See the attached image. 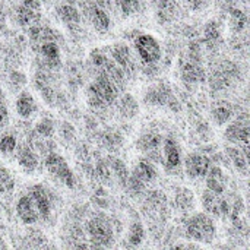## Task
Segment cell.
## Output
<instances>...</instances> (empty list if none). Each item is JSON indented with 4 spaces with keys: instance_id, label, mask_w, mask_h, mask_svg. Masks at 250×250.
Instances as JSON below:
<instances>
[{
    "instance_id": "6da1fadb",
    "label": "cell",
    "mask_w": 250,
    "mask_h": 250,
    "mask_svg": "<svg viewBox=\"0 0 250 250\" xmlns=\"http://www.w3.org/2000/svg\"><path fill=\"white\" fill-rule=\"evenodd\" d=\"M117 98L116 83L101 73L88 88V100L92 107H107L113 104Z\"/></svg>"
},
{
    "instance_id": "7a4b0ae2",
    "label": "cell",
    "mask_w": 250,
    "mask_h": 250,
    "mask_svg": "<svg viewBox=\"0 0 250 250\" xmlns=\"http://www.w3.org/2000/svg\"><path fill=\"white\" fill-rule=\"evenodd\" d=\"M186 234L199 243H211L215 239L217 229L212 218L207 214H195L186 223Z\"/></svg>"
},
{
    "instance_id": "3957f363",
    "label": "cell",
    "mask_w": 250,
    "mask_h": 250,
    "mask_svg": "<svg viewBox=\"0 0 250 250\" xmlns=\"http://www.w3.org/2000/svg\"><path fill=\"white\" fill-rule=\"evenodd\" d=\"M44 166H45V170L54 179H57L62 185H64L69 189L75 188V185H76L75 174H73L72 168L69 167L67 161L60 154L50 152L44 160Z\"/></svg>"
},
{
    "instance_id": "277c9868",
    "label": "cell",
    "mask_w": 250,
    "mask_h": 250,
    "mask_svg": "<svg viewBox=\"0 0 250 250\" xmlns=\"http://www.w3.org/2000/svg\"><path fill=\"white\" fill-rule=\"evenodd\" d=\"M135 50L144 63L154 64L161 59V45L158 40L151 34L138 35L135 38Z\"/></svg>"
},
{
    "instance_id": "5b68a950",
    "label": "cell",
    "mask_w": 250,
    "mask_h": 250,
    "mask_svg": "<svg viewBox=\"0 0 250 250\" xmlns=\"http://www.w3.org/2000/svg\"><path fill=\"white\" fill-rule=\"evenodd\" d=\"M86 231L91 242L97 246H108L113 240V230L110 224L101 218H92L86 224Z\"/></svg>"
},
{
    "instance_id": "8992f818",
    "label": "cell",
    "mask_w": 250,
    "mask_h": 250,
    "mask_svg": "<svg viewBox=\"0 0 250 250\" xmlns=\"http://www.w3.org/2000/svg\"><path fill=\"white\" fill-rule=\"evenodd\" d=\"M226 138L243 146V152L248 155V145H249V122L248 120H236L230 123L226 129Z\"/></svg>"
},
{
    "instance_id": "52a82bcc",
    "label": "cell",
    "mask_w": 250,
    "mask_h": 250,
    "mask_svg": "<svg viewBox=\"0 0 250 250\" xmlns=\"http://www.w3.org/2000/svg\"><path fill=\"white\" fill-rule=\"evenodd\" d=\"M209 167L211 161L204 154H189L185 161V170L190 179H204Z\"/></svg>"
},
{
    "instance_id": "ba28073f",
    "label": "cell",
    "mask_w": 250,
    "mask_h": 250,
    "mask_svg": "<svg viewBox=\"0 0 250 250\" xmlns=\"http://www.w3.org/2000/svg\"><path fill=\"white\" fill-rule=\"evenodd\" d=\"M41 16V1L40 0H23L18 9V21L23 26H29L38 21Z\"/></svg>"
},
{
    "instance_id": "9c48e42d",
    "label": "cell",
    "mask_w": 250,
    "mask_h": 250,
    "mask_svg": "<svg viewBox=\"0 0 250 250\" xmlns=\"http://www.w3.org/2000/svg\"><path fill=\"white\" fill-rule=\"evenodd\" d=\"M16 214H18V218L26 226L35 224L40 220L38 211H37L32 199L29 198V195H23V196H21L18 199V202H16Z\"/></svg>"
},
{
    "instance_id": "30bf717a",
    "label": "cell",
    "mask_w": 250,
    "mask_h": 250,
    "mask_svg": "<svg viewBox=\"0 0 250 250\" xmlns=\"http://www.w3.org/2000/svg\"><path fill=\"white\" fill-rule=\"evenodd\" d=\"M29 198L32 199V202L38 211V215L41 218H48L51 214V202H50V198H48L45 189L40 185L32 186L29 189Z\"/></svg>"
},
{
    "instance_id": "8fae6325",
    "label": "cell",
    "mask_w": 250,
    "mask_h": 250,
    "mask_svg": "<svg viewBox=\"0 0 250 250\" xmlns=\"http://www.w3.org/2000/svg\"><path fill=\"white\" fill-rule=\"evenodd\" d=\"M207 189L215 195H223L227 188V180L220 167H209L207 176Z\"/></svg>"
},
{
    "instance_id": "7c38bea8",
    "label": "cell",
    "mask_w": 250,
    "mask_h": 250,
    "mask_svg": "<svg viewBox=\"0 0 250 250\" xmlns=\"http://www.w3.org/2000/svg\"><path fill=\"white\" fill-rule=\"evenodd\" d=\"M40 54L42 56L44 62L50 67H59L62 57H60V48L56 44V41H42L40 44Z\"/></svg>"
},
{
    "instance_id": "4fadbf2b",
    "label": "cell",
    "mask_w": 250,
    "mask_h": 250,
    "mask_svg": "<svg viewBox=\"0 0 250 250\" xmlns=\"http://www.w3.org/2000/svg\"><path fill=\"white\" fill-rule=\"evenodd\" d=\"M16 149H18V155H16V158H18V164L25 170V171H34L37 167H38V157H37V154L32 151V148L31 146H28V145H22V146H16Z\"/></svg>"
},
{
    "instance_id": "5bb4252c",
    "label": "cell",
    "mask_w": 250,
    "mask_h": 250,
    "mask_svg": "<svg viewBox=\"0 0 250 250\" xmlns=\"http://www.w3.org/2000/svg\"><path fill=\"white\" fill-rule=\"evenodd\" d=\"M15 107H16V113L22 119H29L32 116V113L35 111V100L28 91H22L16 97Z\"/></svg>"
},
{
    "instance_id": "9a60e30c",
    "label": "cell",
    "mask_w": 250,
    "mask_h": 250,
    "mask_svg": "<svg viewBox=\"0 0 250 250\" xmlns=\"http://www.w3.org/2000/svg\"><path fill=\"white\" fill-rule=\"evenodd\" d=\"M164 164L167 168H176L180 166V151L177 144L173 139L164 141V149H163Z\"/></svg>"
},
{
    "instance_id": "2e32d148",
    "label": "cell",
    "mask_w": 250,
    "mask_h": 250,
    "mask_svg": "<svg viewBox=\"0 0 250 250\" xmlns=\"http://www.w3.org/2000/svg\"><path fill=\"white\" fill-rule=\"evenodd\" d=\"M89 19H91L94 28H95L98 32H107L108 28H110V23H111L108 13H107L104 9L98 7V6H94V7L91 9V12H89Z\"/></svg>"
},
{
    "instance_id": "e0dca14e",
    "label": "cell",
    "mask_w": 250,
    "mask_h": 250,
    "mask_svg": "<svg viewBox=\"0 0 250 250\" xmlns=\"http://www.w3.org/2000/svg\"><path fill=\"white\" fill-rule=\"evenodd\" d=\"M111 57L114 63L122 69L130 66V48L125 42H117L111 47Z\"/></svg>"
},
{
    "instance_id": "ac0fdd59",
    "label": "cell",
    "mask_w": 250,
    "mask_h": 250,
    "mask_svg": "<svg viewBox=\"0 0 250 250\" xmlns=\"http://www.w3.org/2000/svg\"><path fill=\"white\" fill-rule=\"evenodd\" d=\"M57 15L60 18V21L67 25H75V23L81 22V13L73 4H67V3L60 4L57 7Z\"/></svg>"
},
{
    "instance_id": "d6986e66",
    "label": "cell",
    "mask_w": 250,
    "mask_h": 250,
    "mask_svg": "<svg viewBox=\"0 0 250 250\" xmlns=\"http://www.w3.org/2000/svg\"><path fill=\"white\" fill-rule=\"evenodd\" d=\"M226 152H227L229 158L231 160V163L234 164V167L240 173L246 174L248 173V155L240 148H234V146H229L226 149Z\"/></svg>"
},
{
    "instance_id": "ffe728a7",
    "label": "cell",
    "mask_w": 250,
    "mask_h": 250,
    "mask_svg": "<svg viewBox=\"0 0 250 250\" xmlns=\"http://www.w3.org/2000/svg\"><path fill=\"white\" fill-rule=\"evenodd\" d=\"M133 176H135L136 179H139L142 183H148V182H151V180L155 179L157 171H155L154 166H152L149 161L141 160V161L138 163V166H136V170H135V174H133Z\"/></svg>"
},
{
    "instance_id": "44dd1931",
    "label": "cell",
    "mask_w": 250,
    "mask_h": 250,
    "mask_svg": "<svg viewBox=\"0 0 250 250\" xmlns=\"http://www.w3.org/2000/svg\"><path fill=\"white\" fill-rule=\"evenodd\" d=\"M183 79L188 82H201L204 79L202 67L195 62H188L183 66Z\"/></svg>"
},
{
    "instance_id": "7402d4cb",
    "label": "cell",
    "mask_w": 250,
    "mask_h": 250,
    "mask_svg": "<svg viewBox=\"0 0 250 250\" xmlns=\"http://www.w3.org/2000/svg\"><path fill=\"white\" fill-rule=\"evenodd\" d=\"M116 4L125 16L135 15L142 9V0H116Z\"/></svg>"
},
{
    "instance_id": "603a6c76",
    "label": "cell",
    "mask_w": 250,
    "mask_h": 250,
    "mask_svg": "<svg viewBox=\"0 0 250 250\" xmlns=\"http://www.w3.org/2000/svg\"><path fill=\"white\" fill-rule=\"evenodd\" d=\"M145 239V230L142 227L141 223H133L129 229V234H127V240L130 245L133 246H139Z\"/></svg>"
},
{
    "instance_id": "cb8c5ba5",
    "label": "cell",
    "mask_w": 250,
    "mask_h": 250,
    "mask_svg": "<svg viewBox=\"0 0 250 250\" xmlns=\"http://www.w3.org/2000/svg\"><path fill=\"white\" fill-rule=\"evenodd\" d=\"M13 186H15V182H13L12 174L9 173V170L6 167H3L0 164V195L12 192Z\"/></svg>"
},
{
    "instance_id": "d4e9b609",
    "label": "cell",
    "mask_w": 250,
    "mask_h": 250,
    "mask_svg": "<svg viewBox=\"0 0 250 250\" xmlns=\"http://www.w3.org/2000/svg\"><path fill=\"white\" fill-rule=\"evenodd\" d=\"M160 136H155V135H146L141 139L139 142V148L144 149L145 152L151 154V152H158V148H160Z\"/></svg>"
},
{
    "instance_id": "484cf974",
    "label": "cell",
    "mask_w": 250,
    "mask_h": 250,
    "mask_svg": "<svg viewBox=\"0 0 250 250\" xmlns=\"http://www.w3.org/2000/svg\"><path fill=\"white\" fill-rule=\"evenodd\" d=\"M18 142L16 138L10 133H6L0 138V152L3 155H12L16 151Z\"/></svg>"
},
{
    "instance_id": "4316f807",
    "label": "cell",
    "mask_w": 250,
    "mask_h": 250,
    "mask_svg": "<svg viewBox=\"0 0 250 250\" xmlns=\"http://www.w3.org/2000/svg\"><path fill=\"white\" fill-rule=\"evenodd\" d=\"M120 111L127 116V117H133L136 113H138V105L135 103V100L130 97V95H125L122 98V103H120Z\"/></svg>"
},
{
    "instance_id": "83f0119b",
    "label": "cell",
    "mask_w": 250,
    "mask_h": 250,
    "mask_svg": "<svg viewBox=\"0 0 250 250\" xmlns=\"http://www.w3.org/2000/svg\"><path fill=\"white\" fill-rule=\"evenodd\" d=\"M231 114H233V110L230 105H220V107L214 108V111H212V116L218 125L227 123L231 119Z\"/></svg>"
},
{
    "instance_id": "f1b7e54d",
    "label": "cell",
    "mask_w": 250,
    "mask_h": 250,
    "mask_svg": "<svg viewBox=\"0 0 250 250\" xmlns=\"http://www.w3.org/2000/svg\"><path fill=\"white\" fill-rule=\"evenodd\" d=\"M204 35H205V40L208 42H215L220 40V28H218V23L215 21H211L205 25L204 28Z\"/></svg>"
},
{
    "instance_id": "f546056e",
    "label": "cell",
    "mask_w": 250,
    "mask_h": 250,
    "mask_svg": "<svg viewBox=\"0 0 250 250\" xmlns=\"http://www.w3.org/2000/svg\"><path fill=\"white\" fill-rule=\"evenodd\" d=\"M35 133L42 138H50L54 133V126L50 119H42L37 126H35Z\"/></svg>"
},
{
    "instance_id": "4dcf8cb0",
    "label": "cell",
    "mask_w": 250,
    "mask_h": 250,
    "mask_svg": "<svg viewBox=\"0 0 250 250\" xmlns=\"http://www.w3.org/2000/svg\"><path fill=\"white\" fill-rule=\"evenodd\" d=\"M248 18L240 9H233L231 10V26L234 31H242L246 26Z\"/></svg>"
},
{
    "instance_id": "1f68e13d",
    "label": "cell",
    "mask_w": 250,
    "mask_h": 250,
    "mask_svg": "<svg viewBox=\"0 0 250 250\" xmlns=\"http://www.w3.org/2000/svg\"><path fill=\"white\" fill-rule=\"evenodd\" d=\"M157 9H158L160 16H164L168 19V16H171L174 13V1L173 0H158Z\"/></svg>"
},
{
    "instance_id": "d6a6232c",
    "label": "cell",
    "mask_w": 250,
    "mask_h": 250,
    "mask_svg": "<svg viewBox=\"0 0 250 250\" xmlns=\"http://www.w3.org/2000/svg\"><path fill=\"white\" fill-rule=\"evenodd\" d=\"M113 167H114V171L117 173V176H119L123 182L127 180V170H126V167H125V164H123L122 161L116 160V161L113 163Z\"/></svg>"
},
{
    "instance_id": "836d02e7",
    "label": "cell",
    "mask_w": 250,
    "mask_h": 250,
    "mask_svg": "<svg viewBox=\"0 0 250 250\" xmlns=\"http://www.w3.org/2000/svg\"><path fill=\"white\" fill-rule=\"evenodd\" d=\"M7 122H9V111H7V108H6V105L1 103V104H0V127L6 126Z\"/></svg>"
},
{
    "instance_id": "e575fe53",
    "label": "cell",
    "mask_w": 250,
    "mask_h": 250,
    "mask_svg": "<svg viewBox=\"0 0 250 250\" xmlns=\"http://www.w3.org/2000/svg\"><path fill=\"white\" fill-rule=\"evenodd\" d=\"M183 3H185L189 9H192V10H198V9H201V7H202L204 0H183Z\"/></svg>"
},
{
    "instance_id": "d590c367",
    "label": "cell",
    "mask_w": 250,
    "mask_h": 250,
    "mask_svg": "<svg viewBox=\"0 0 250 250\" xmlns=\"http://www.w3.org/2000/svg\"><path fill=\"white\" fill-rule=\"evenodd\" d=\"M3 103V91H1V88H0V104Z\"/></svg>"
}]
</instances>
